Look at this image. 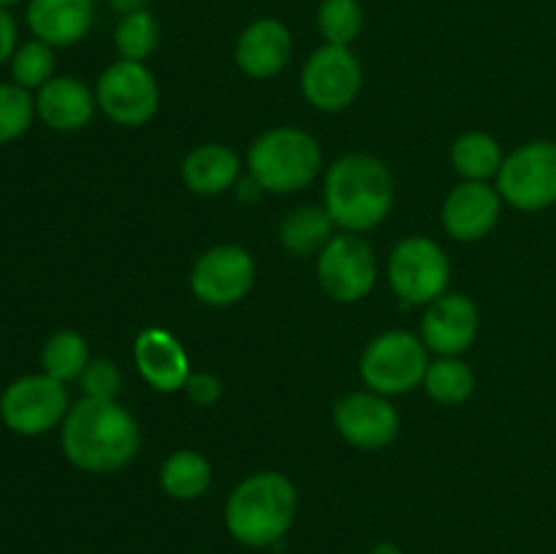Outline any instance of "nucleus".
Listing matches in <instances>:
<instances>
[{
  "instance_id": "nucleus-17",
  "label": "nucleus",
  "mask_w": 556,
  "mask_h": 554,
  "mask_svg": "<svg viewBox=\"0 0 556 554\" xmlns=\"http://www.w3.org/2000/svg\"><path fill=\"white\" fill-rule=\"evenodd\" d=\"M293 52L291 30L280 20H255L239 33L233 60L237 68L250 79H271L288 65Z\"/></svg>"
},
{
  "instance_id": "nucleus-29",
  "label": "nucleus",
  "mask_w": 556,
  "mask_h": 554,
  "mask_svg": "<svg viewBox=\"0 0 556 554\" xmlns=\"http://www.w3.org/2000/svg\"><path fill=\"white\" fill-rule=\"evenodd\" d=\"M36 119V96L30 90L0 81V144L22 139Z\"/></svg>"
},
{
  "instance_id": "nucleus-24",
  "label": "nucleus",
  "mask_w": 556,
  "mask_h": 554,
  "mask_svg": "<svg viewBox=\"0 0 556 554\" xmlns=\"http://www.w3.org/2000/svg\"><path fill=\"white\" fill-rule=\"evenodd\" d=\"M90 358V345H87L85 335L74 329H60L47 337V342L41 345V373L60 383H71V380L81 378Z\"/></svg>"
},
{
  "instance_id": "nucleus-23",
  "label": "nucleus",
  "mask_w": 556,
  "mask_h": 554,
  "mask_svg": "<svg viewBox=\"0 0 556 554\" xmlns=\"http://www.w3.org/2000/svg\"><path fill=\"white\" fill-rule=\"evenodd\" d=\"M503 147L486 130H467L451 147V163L456 174L470 182H489L503 168Z\"/></svg>"
},
{
  "instance_id": "nucleus-10",
  "label": "nucleus",
  "mask_w": 556,
  "mask_h": 554,
  "mask_svg": "<svg viewBox=\"0 0 556 554\" xmlns=\"http://www.w3.org/2000/svg\"><path fill=\"white\" fill-rule=\"evenodd\" d=\"M318 282L334 302L353 304L369 297L378 282V261L367 239L358 234H334L318 253Z\"/></svg>"
},
{
  "instance_id": "nucleus-1",
  "label": "nucleus",
  "mask_w": 556,
  "mask_h": 554,
  "mask_svg": "<svg viewBox=\"0 0 556 554\" xmlns=\"http://www.w3.org/2000/svg\"><path fill=\"white\" fill-rule=\"evenodd\" d=\"M60 449L76 470L109 476L128 467L139 454V424L119 402L81 396L60 427Z\"/></svg>"
},
{
  "instance_id": "nucleus-20",
  "label": "nucleus",
  "mask_w": 556,
  "mask_h": 554,
  "mask_svg": "<svg viewBox=\"0 0 556 554\" xmlns=\"http://www.w3.org/2000/svg\"><path fill=\"white\" fill-rule=\"evenodd\" d=\"M179 174H182V182L190 193L223 196L242 177V161L231 147L206 141V144L193 147L182 158Z\"/></svg>"
},
{
  "instance_id": "nucleus-31",
  "label": "nucleus",
  "mask_w": 556,
  "mask_h": 554,
  "mask_svg": "<svg viewBox=\"0 0 556 554\" xmlns=\"http://www.w3.org/2000/svg\"><path fill=\"white\" fill-rule=\"evenodd\" d=\"M185 394H188V400L193 402V405L210 407L223 396V383L220 378L212 373H193L188 383H185Z\"/></svg>"
},
{
  "instance_id": "nucleus-7",
  "label": "nucleus",
  "mask_w": 556,
  "mask_h": 554,
  "mask_svg": "<svg viewBox=\"0 0 556 554\" xmlns=\"http://www.w3.org/2000/svg\"><path fill=\"white\" fill-rule=\"evenodd\" d=\"M503 201L519 212H543L556 204V141L535 139L505 155L497 174Z\"/></svg>"
},
{
  "instance_id": "nucleus-3",
  "label": "nucleus",
  "mask_w": 556,
  "mask_h": 554,
  "mask_svg": "<svg viewBox=\"0 0 556 554\" xmlns=\"http://www.w3.org/2000/svg\"><path fill=\"white\" fill-rule=\"evenodd\" d=\"M299 511V492L277 470L250 473L231 489L223 508L228 536L248 549H269L291 530Z\"/></svg>"
},
{
  "instance_id": "nucleus-21",
  "label": "nucleus",
  "mask_w": 556,
  "mask_h": 554,
  "mask_svg": "<svg viewBox=\"0 0 556 554\" xmlns=\"http://www.w3.org/2000/svg\"><path fill=\"white\" fill-rule=\"evenodd\" d=\"M212 478H215L212 462L201 451L179 449L172 456H166L157 481H161L163 494L179 500V503H190V500H199L210 492Z\"/></svg>"
},
{
  "instance_id": "nucleus-34",
  "label": "nucleus",
  "mask_w": 556,
  "mask_h": 554,
  "mask_svg": "<svg viewBox=\"0 0 556 554\" xmlns=\"http://www.w3.org/2000/svg\"><path fill=\"white\" fill-rule=\"evenodd\" d=\"M112 11H117L119 16H128L136 14V11H144L147 9V0H109Z\"/></svg>"
},
{
  "instance_id": "nucleus-25",
  "label": "nucleus",
  "mask_w": 556,
  "mask_h": 554,
  "mask_svg": "<svg viewBox=\"0 0 556 554\" xmlns=\"http://www.w3.org/2000/svg\"><path fill=\"white\" fill-rule=\"evenodd\" d=\"M421 386L440 405H465L476 391V373L459 356H438L429 362Z\"/></svg>"
},
{
  "instance_id": "nucleus-28",
  "label": "nucleus",
  "mask_w": 556,
  "mask_h": 554,
  "mask_svg": "<svg viewBox=\"0 0 556 554\" xmlns=\"http://www.w3.org/2000/svg\"><path fill=\"white\" fill-rule=\"evenodd\" d=\"M318 30L326 43L351 47L364 30V9L358 0H324L318 5Z\"/></svg>"
},
{
  "instance_id": "nucleus-32",
  "label": "nucleus",
  "mask_w": 556,
  "mask_h": 554,
  "mask_svg": "<svg viewBox=\"0 0 556 554\" xmlns=\"http://www.w3.org/2000/svg\"><path fill=\"white\" fill-rule=\"evenodd\" d=\"M16 47H20V36H16V22L9 14V9L0 5V65H9L14 58Z\"/></svg>"
},
{
  "instance_id": "nucleus-13",
  "label": "nucleus",
  "mask_w": 556,
  "mask_h": 554,
  "mask_svg": "<svg viewBox=\"0 0 556 554\" xmlns=\"http://www.w3.org/2000/svg\"><path fill=\"white\" fill-rule=\"evenodd\" d=\"M331 421L345 443L362 451L386 449L394 443L402 429L400 413L391 405L389 396L372 389L340 396L331 411Z\"/></svg>"
},
{
  "instance_id": "nucleus-30",
  "label": "nucleus",
  "mask_w": 556,
  "mask_h": 554,
  "mask_svg": "<svg viewBox=\"0 0 556 554\" xmlns=\"http://www.w3.org/2000/svg\"><path fill=\"white\" fill-rule=\"evenodd\" d=\"M81 394L87 400L101 402H117L119 389H123V373H119L117 362L112 358H90L87 369L79 378Z\"/></svg>"
},
{
  "instance_id": "nucleus-5",
  "label": "nucleus",
  "mask_w": 556,
  "mask_h": 554,
  "mask_svg": "<svg viewBox=\"0 0 556 554\" xmlns=\"http://www.w3.org/2000/svg\"><path fill=\"white\" fill-rule=\"evenodd\" d=\"M429 362V348L421 337L405 329H389L367 342L358 373L367 389L383 396H400L424 383Z\"/></svg>"
},
{
  "instance_id": "nucleus-12",
  "label": "nucleus",
  "mask_w": 556,
  "mask_h": 554,
  "mask_svg": "<svg viewBox=\"0 0 556 554\" xmlns=\"http://www.w3.org/2000/svg\"><path fill=\"white\" fill-rule=\"evenodd\" d=\"M255 259L242 244H215L195 259L190 291L206 307L239 304L255 286Z\"/></svg>"
},
{
  "instance_id": "nucleus-27",
  "label": "nucleus",
  "mask_w": 556,
  "mask_h": 554,
  "mask_svg": "<svg viewBox=\"0 0 556 554\" xmlns=\"http://www.w3.org/2000/svg\"><path fill=\"white\" fill-rule=\"evenodd\" d=\"M11 81L25 90H41L49 79L54 76V47L30 38V41L20 43L14 58L9 60Z\"/></svg>"
},
{
  "instance_id": "nucleus-18",
  "label": "nucleus",
  "mask_w": 556,
  "mask_h": 554,
  "mask_svg": "<svg viewBox=\"0 0 556 554\" xmlns=\"http://www.w3.org/2000/svg\"><path fill=\"white\" fill-rule=\"evenodd\" d=\"M96 90L76 76H52L36 90V117L58 134H74L87 128L96 117Z\"/></svg>"
},
{
  "instance_id": "nucleus-16",
  "label": "nucleus",
  "mask_w": 556,
  "mask_h": 554,
  "mask_svg": "<svg viewBox=\"0 0 556 554\" xmlns=\"http://www.w3.org/2000/svg\"><path fill=\"white\" fill-rule=\"evenodd\" d=\"M134 362L141 380L161 394L185 391V383L193 375L185 345L163 326H147L136 335Z\"/></svg>"
},
{
  "instance_id": "nucleus-11",
  "label": "nucleus",
  "mask_w": 556,
  "mask_h": 554,
  "mask_svg": "<svg viewBox=\"0 0 556 554\" xmlns=\"http://www.w3.org/2000/svg\"><path fill=\"white\" fill-rule=\"evenodd\" d=\"M364 71L351 47L324 43L302 68V96L318 112H345L362 92Z\"/></svg>"
},
{
  "instance_id": "nucleus-2",
  "label": "nucleus",
  "mask_w": 556,
  "mask_h": 554,
  "mask_svg": "<svg viewBox=\"0 0 556 554\" xmlns=\"http://www.w3.org/2000/svg\"><path fill=\"white\" fill-rule=\"evenodd\" d=\"M324 206L337 228L362 234L378 228L394 206V177L380 158L348 152L324 177Z\"/></svg>"
},
{
  "instance_id": "nucleus-8",
  "label": "nucleus",
  "mask_w": 556,
  "mask_h": 554,
  "mask_svg": "<svg viewBox=\"0 0 556 554\" xmlns=\"http://www.w3.org/2000/svg\"><path fill=\"white\" fill-rule=\"evenodd\" d=\"M451 259L432 237H405L389 255V286L402 304L427 307L448 291Z\"/></svg>"
},
{
  "instance_id": "nucleus-4",
  "label": "nucleus",
  "mask_w": 556,
  "mask_h": 554,
  "mask_svg": "<svg viewBox=\"0 0 556 554\" xmlns=\"http://www.w3.org/2000/svg\"><path fill=\"white\" fill-rule=\"evenodd\" d=\"M324 168V150L313 134L293 125H280L250 144L248 174L258 179L266 193H296L313 185Z\"/></svg>"
},
{
  "instance_id": "nucleus-15",
  "label": "nucleus",
  "mask_w": 556,
  "mask_h": 554,
  "mask_svg": "<svg viewBox=\"0 0 556 554\" xmlns=\"http://www.w3.org/2000/svg\"><path fill=\"white\" fill-rule=\"evenodd\" d=\"M503 204V196L494 185L462 179L445 196L440 221H443L445 234L456 242H481L497 228Z\"/></svg>"
},
{
  "instance_id": "nucleus-36",
  "label": "nucleus",
  "mask_w": 556,
  "mask_h": 554,
  "mask_svg": "<svg viewBox=\"0 0 556 554\" xmlns=\"http://www.w3.org/2000/svg\"><path fill=\"white\" fill-rule=\"evenodd\" d=\"M14 3H22V0H0V5H3V9H9V5H14Z\"/></svg>"
},
{
  "instance_id": "nucleus-14",
  "label": "nucleus",
  "mask_w": 556,
  "mask_h": 554,
  "mask_svg": "<svg viewBox=\"0 0 556 554\" xmlns=\"http://www.w3.org/2000/svg\"><path fill=\"white\" fill-rule=\"evenodd\" d=\"M481 329V313L467 293L445 291L427 304L421 315V340L429 353L438 356H462L470 351Z\"/></svg>"
},
{
  "instance_id": "nucleus-33",
  "label": "nucleus",
  "mask_w": 556,
  "mask_h": 554,
  "mask_svg": "<svg viewBox=\"0 0 556 554\" xmlns=\"http://www.w3.org/2000/svg\"><path fill=\"white\" fill-rule=\"evenodd\" d=\"M233 193H237V201H242V204H253V201L261 199V193H266L264 188L258 185V179H253L248 174V177H239V182L233 185Z\"/></svg>"
},
{
  "instance_id": "nucleus-6",
  "label": "nucleus",
  "mask_w": 556,
  "mask_h": 554,
  "mask_svg": "<svg viewBox=\"0 0 556 554\" xmlns=\"http://www.w3.org/2000/svg\"><path fill=\"white\" fill-rule=\"evenodd\" d=\"M68 411V389L47 373L20 375L0 394V421L20 438H41L63 427Z\"/></svg>"
},
{
  "instance_id": "nucleus-9",
  "label": "nucleus",
  "mask_w": 556,
  "mask_h": 554,
  "mask_svg": "<svg viewBox=\"0 0 556 554\" xmlns=\"http://www.w3.org/2000/svg\"><path fill=\"white\" fill-rule=\"evenodd\" d=\"M98 109L123 128H141L150 123L161 106V90L144 63L117 60L106 65L96 81Z\"/></svg>"
},
{
  "instance_id": "nucleus-19",
  "label": "nucleus",
  "mask_w": 556,
  "mask_h": 554,
  "mask_svg": "<svg viewBox=\"0 0 556 554\" xmlns=\"http://www.w3.org/2000/svg\"><path fill=\"white\" fill-rule=\"evenodd\" d=\"M25 22L33 38L49 47H74L96 22L92 0H27Z\"/></svg>"
},
{
  "instance_id": "nucleus-26",
  "label": "nucleus",
  "mask_w": 556,
  "mask_h": 554,
  "mask_svg": "<svg viewBox=\"0 0 556 554\" xmlns=\"http://www.w3.org/2000/svg\"><path fill=\"white\" fill-rule=\"evenodd\" d=\"M161 43V25L150 11H136V14L123 16L114 27V49L119 60H134L144 63Z\"/></svg>"
},
{
  "instance_id": "nucleus-22",
  "label": "nucleus",
  "mask_w": 556,
  "mask_h": 554,
  "mask_svg": "<svg viewBox=\"0 0 556 554\" xmlns=\"http://www.w3.org/2000/svg\"><path fill=\"white\" fill-rule=\"evenodd\" d=\"M334 228L326 206L304 204L288 212L286 221L280 223V242L291 255L307 259V255H318L331 242Z\"/></svg>"
},
{
  "instance_id": "nucleus-35",
  "label": "nucleus",
  "mask_w": 556,
  "mask_h": 554,
  "mask_svg": "<svg viewBox=\"0 0 556 554\" xmlns=\"http://www.w3.org/2000/svg\"><path fill=\"white\" fill-rule=\"evenodd\" d=\"M369 554H405L394 541H380L369 549Z\"/></svg>"
}]
</instances>
